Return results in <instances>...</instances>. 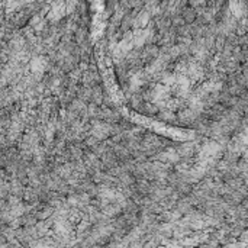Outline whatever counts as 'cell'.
Instances as JSON below:
<instances>
[{"mask_svg":"<svg viewBox=\"0 0 248 248\" xmlns=\"http://www.w3.org/2000/svg\"><path fill=\"white\" fill-rule=\"evenodd\" d=\"M129 116H132V119H135V122L142 124L144 126L153 128L154 132H157V134H163V135H166V137H169V138H173V140H186V138H187L185 129L171 128V126L164 125V124H158V122H154V121H151V119H145L144 116L135 115V113H129Z\"/></svg>","mask_w":248,"mask_h":248,"instance_id":"cell-1","label":"cell"}]
</instances>
